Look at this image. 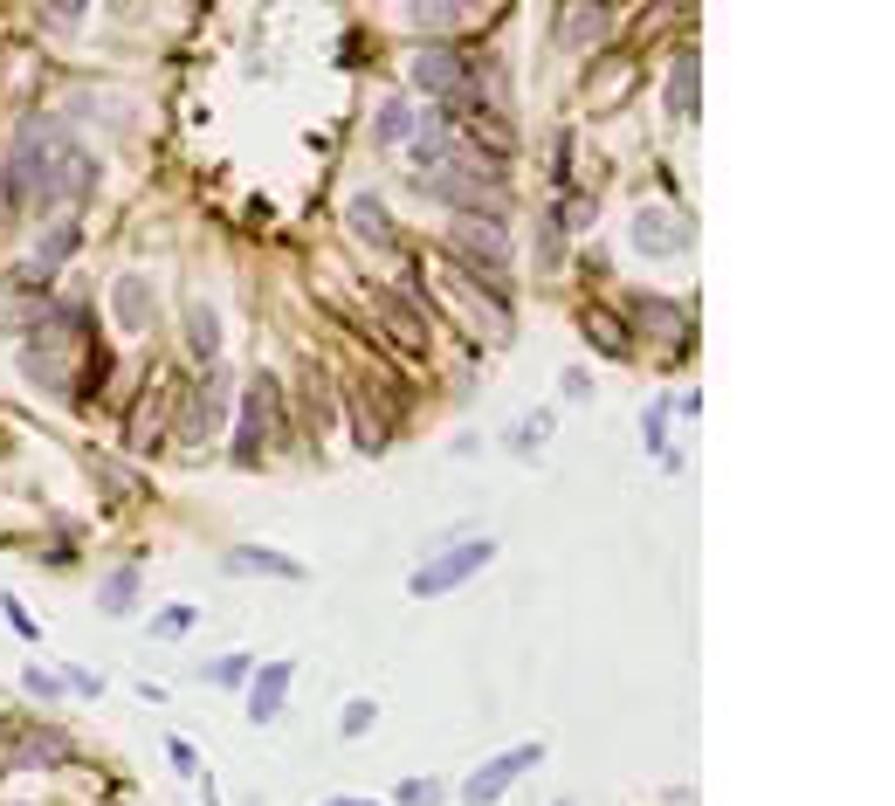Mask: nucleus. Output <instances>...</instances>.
Wrapping results in <instances>:
<instances>
[{
  "instance_id": "obj_1",
  "label": "nucleus",
  "mask_w": 895,
  "mask_h": 806,
  "mask_svg": "<svg viewBox=\"0 0 895 806\" xmlns=\"http://www.w3.org/2000/svg\"><path fill=\"white\" fill-rule=\"evenodd\" d=\"M496 558V545L489 538H476V545H455V552H441L434 565H420L414 572V600H434V593H448V586H462L476 565H489Z\"/></svg>"
},
{
  "instance_id": "obj_2",
  "label": "nucleus",
  "mask_w": 895,
  "mask_h": 806,
  "mask_svg": "<svg viewBox=\"0 0 895 806\" xmlns=\"http://www.w3.org/2000/svg\"><path fill=\"white\" fill-rule=\"evenodd\" d=\"M537 758H544V751H537V744H517V751H503V758H489V765H482L476 779H469V786H462V800H469V806L496 800V793H503V786H510V779H517V772H531Z\"/></svg>"
},
{
  "instance_id": "obj_3",
  "label": "nucleus",
  "mask_w": 895,
  "mask_h": 806,
  "mask_svg": "<svg viewBox=\"0 0 895 806\" xmlns=\"http://www.w3.org/2000/svg\"><path fill=\"white\" fill-rule=\"evenodd\" d=\"M290 662H269V676H255V689H248V717L255 724H269V717H283V689H290Z\"/></svg>"
},
{
  "instance_id": "obj_4",
  "label": "nucleus",
  "mask_w": 895,
  "mask_h": 806,
  "mask_svg": "<svg viewBox=\"0 0 895 806\" xmlns=\"http://www.w3.org/2000/svg\"><path fill=\"white\" fill-rule=\"evenodd\" d=\"M634 242L655 248V255H668V248H689V221H661V214H641V221H634Z\"/></svg>"
},
{
  "instance_id": "obj_5",
  "label": "nucleus",
  "mask_w": 895,
  "mask_h": 806,
  "mask_svg": "<svg viewBox=\"0 0 895 806\" xmlns=\"http://www.w3.org/2000/svg\"><path fill=\"white\" fill-rule=\"evenodd\" d=\"M420 83H427L434 97H455V83H462V56H448V49H427V56H420Z\"/></svg>"
},
{
  "instance_id": "obj_6",
  "label": "nucleus",
  "mask_w": 895,
  "mask_h": 806,
  "mask_svg": "<svg viewBox=\"0 0 895 806\" xmlns=\"http://www.w3.org/2000/svg\"><path fill=\"white\" fill-rule=\"evenodd\" d=\"M235 572H269V579H303L297 558H276V552H228Z\"/></svg>"
},
{
  "instance_id": "obj_7",
  "label": "nucleus",
  "mask_w": 895,
  "mask_h": 806,
  "mask_svg": "<svg viewBox=\"0 0 895 806\" xmlns=\"http://www.w3.org/2000/svg\"><path fill=\"white\" fill-rule=\"evenodd\" d=\"M599 28H606V14H593V7H565V14H558V42H565V49H572L579 35H599Z\"/></svg>"
},
{
  "instance_id": "obj_8",
  "label": "nucleus",
  "mask_w": 895,
  "mask_h": 806,
  "mask_svg": "<svg viewBox=\"0 0 895 806\" xmlns=\"http://www.w3.org/2000/svg\"><path fill=\"white\" fill-rule=\"evenodd\" d=\"M352 228H358V235H372V242H386V248H393V228H386V207H379V200H352Z\"/></svg>"
},
{
  "instance_id": "obj_9",
  "label": "nucleus",
  "mask_w": 895,
  "mask_h": 806,
  "mask_svg": "<svg viewBox=\"0 0 895 806\" xmlns=\"http://www.w3.org/2000/svg\"><path fill=\"white\" fill-rule=\"evenodd\" d=\"M118 310H124V324L138 331V317H145V283H138V276H124L118 283Z\"/></svg>"
},
{
  "instance_id": "obj_10",
  "label": "nucleus",
  "mask_w": 895,
  "mask_h": 806,
  "mask_svg": "<svg viewBox=\"0 0 895 806\" xmlns=\"http://www.w3.org/2000/svg\"><path fill=\"white\" fill-rule=\"evenodd\" d=\"M131 593H138V572H118V579L104 586V614H124V607H131Z\"/></svg>"
},
{
  "instance_id": "obj_11",
  "label": "nucleus",
  "mask_w": 895,
  "mask_h": 806,
  "mask_svg": "<svg viewBox=\"0 0 895 806\" xmlns=\"http://www.w3.org/2000/svg\"><path fill=\"white\" fill-rule=\"evenodd\" d=\"M544 434H551V421H544V414H531V421H517V434H510V448H517V455H531V448L544 441Z\"/></svg>"
},
{
  "instance_id": "obj_12",
  "label": "nucleus",
  "mask_w": 895,
  "mask_h": 806,
  "mask_svg": "<svg viewBox=\"0 0 895 806\" xmlns=\"http://www.w3.org/2000/svg\"><path fill=\"white\" fill-rule=\"evenodd\" d=\"M372 710H379V703H365V696H358V703H345V738H358V731L372 724Z\"/></svg>"
},
{
  "instance_id": "obj_13",
  "label": "nucleus",
  "mask_w": 895,
  "mask_h": 806,
  "mask_svg": "<svg viewBox=\"0 0 895 806\" xmlns=\"http://www.w3.org/2000/svg\"><path fill=\"white\" fill-rule=\"evenodd\" d=\"M214 338H221V331H214V310H193V345L214 352Z\"/></svg>"
},
{
  "instance_id": "obj_14",
  "label": "nucleus",
  "mask_w": 895,
  "mask_h": 806,
  "mask_svg": "<svg viewBox=\"0 0 895 806\" xmlns=\"http://www.w3.org/2000/svg\"><path fill=\"white\" fill-rule=\"evenodd\" d=\"M689 83H696V62L682 56V69H675V111H682V118H689Z\"/></svg>"
},
{
  "instance_id": "obj_15",
  "label": "nucleus",
  "mask_w": 895,
  "mask_h": 806,
  "mask_svg": "<svg viewBox=\"0 0 895 806\" xmlns=\"http://www.w3.org/2000/svg\"><path fill=\"white\" fill-rule=\"evenodd\" d=\"M69 248H76V228H56V235H49V242H42V262H62V255H69Z\"/></svg>"
},
{
  "instance_id": "obj_16",
  "label": "nucleus",
  "mask_w": 895,
  "mask_h": 806,
  "mask_svg": "<svg viewBox=\"0 0 895 806\" xmlns=\"http://www.w3.org/2000/svg\"><path fill=\"white\" fill-rule=\"evenodd\" d=\"M434 793H441V786H427V779H407V786H400V806H427Z\"/></svg>"
},
{
  "instance_id": "obj_17",
  "label": "nucleus",
  "mask_w": 895,
  "mask_h": 806,
  "mask_svg": "<svg viewBox=\"0 0 895 806\" xmlns=\"http://www.w3.org/2000/svg\"><path fill=\"white\" fill-rule=\"evenodd\" d=\"M407 124H414V118H407V111H386V118H379V138H400Z\"/></svg>"
},
{
  "instance_id": "obj_18",
  "label": "nucleus",
  "mask_w": 895,
  "mask_h": 806,
  "mask_svg": "<svg viewBox=\"0 0 895 806\" xmlns=\"http://www.w3.org/2000/svg\"><path fill=\"white\" fill-rule=\"evenodd\" d=\"M186 627H193V614H186V607H173V614L159 620V634H186Z\"/></svg>"
},
{
  "instance_id": "obj_19",
  "label": "nucleus",
  "mask_w": 895,
  "mask_h": 806,
  "mask_svg": "<svg viewBox=\"0 0 895 806\" xmlns=\"http://www.w3.org/2000/svg\"><path fill=\"white\" fill-rule=\"evenodd\" d=\"M324 806H379V800H324Z\"/></svg>"
}]
</instances>
